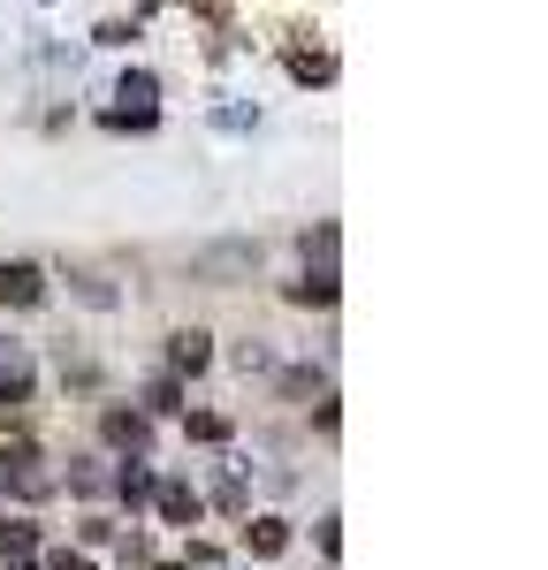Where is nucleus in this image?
<instances>
[{
  "label": "nucleus",
  "mask_w": 548,
  "mask_h": 570,
  "mask_svg": "<svg viewBox=\"0 0 548 570\" xmlns=\"http://www.w3.org/2000/svg\"><path fill=\"white\" fill-rule=\"evenodd\" d=\"M244 540H252V556H282V548H290V525H282V518H252Z\"/></svg>",
  "instance_id": "7"
},
{
  "label": "nucleus",
  "mask_w": 548,
  "mask_h": 570,
  "mask_svg": "<svg viewBox=\"0 0 548 570\" xmlns=\"http://www.w3.org/2000/svg\"><path fill=\"white\" fill-rule=\"evenodd\" d=\"M115 494H123V502H153V472H145V464H123V472H115Z\"/></svg>",
  "instance_id": "9"
},
{
  "label": "nucleus",
  "mask_w": 548,
  "mask_h": 570,
  "mask_svg": "<svg viewBox=\"0 0 548 570\" xmlns=\"http://www.w3.org/2000/svg\"><path fill=\"white\" fill-rule=\"evenodd\" d=\"M46 570H91V556H77V548H53V556H46Z\"/></svg>",
  "instance_id": "14"
},
{
  "label": "nucleus",
  "mask_w": 548,
  "mask_h": 570,
  "mask_svg": "<svg viewBox=\"0 0 548 570\" xmlns=\"http://www.w3.org/2000/svg\"><path fill=\"white\" fill-rule=\"evenodd\" d=\"M290 69H297L305 85H327V69H335V61H327V53H290Z\"/></svg>",
  "instance_id": "12"
},
{
  "label": "nucleus",
  "mask_w": 548,
  "mask_h": 570,
  "mask_svg": "<svg viewBox=\"0 0 548 570\" xmlns=\"http://www.w3.org/2000/svg\"><path fill=\"white\" fill-rule=\"evenodd\" d=\"M160 570H183V563H160Z\"/></svg>",
  "instance_id": "15"
},
{
  "label": "nucleus",
  "mask_w": 548,
  "mask_h": 570,
  "mask_svg": "<svg viewBox=\"0 0 548 570\" xmlns=\"http://www.w3.org/2000/svg\"><path fill=\"white\" fill-rule=\"evenodd\" d=\"M23 403H31V357L16 343H0V426H16Z\"/></svg>",
  "instance_id": "2"
},
{
  "label": "nucleus",
  "mask_w": 548,
  "mask_h": 570,
  "mask_svg": "<svg viewBox=\"0 0 548 570\" xmlns=\"http://www.w3.org/2000/svg\"><path fill=\"white\" fill-rule=\"evenodd\" d=\"M99 434L115 441V449H145V411H123V403H115V411H107V419H99Z\"/></svg>",
  "instance_id": "5"
},
{
  "label": "nucleus",
  "mask_w": 548,
  "mask_h": 570,
  "mask_svg": "<svg viewBox=\"0 0 548 570\" xmlns=\"http://www.w3.org/2000/svg\"><path fill=\"white\" fill-rule=\"evenodd\" d=\"M31 548H39L31 525H0V563H8V556H31Z\"/></svg>",
  "instance_id": "10"
},
{
  "label": "nucleus",
  "mask_w": 548,
  "mask_h": 570,
  "mask_svg": "<svg viewBox=\"0 0 548 570\" xmlns=\"http://www.w3.org/2000/svg\"><path fill=\"white\" fill-rule=\"evenodd\" d=\"M168 357H176V373H206V357H214V351H206V335H198V327H183L176 343H168Z\"/></svg>",
  "instance_id": "6"
},
{
  "label": "nucleus",
  "mask_w": 548,
  "mask_h": 570,
  "mask_svg": "<svg viewBox=\"0 0 548 570\" xmlns=\"http://www.w3.org/2000/svg\"><path fill=\"white\" fill-rule=\"evenodd\" d=\"M69 487H77V494H99V487H115V480H107L99 464H69Z\"/></svg>",
  "instance_id": "13"
},
{
  "label": "nucleus",
  "mask_w": 548,
  "mask_h": 570,
  "mask_svg": "<svg viewBox=\"0 0 548 570\" xmlns=\"http://www.w3.org/2000/svg\"><path fill=\"white\" fill-rule=\"evenodd\" d=\"M290 297H297V305H335V266H320V274H305V282H290Z\"/></svg>",
  "instance_id": "8"
},
{
  "label": "nucleus",
  "mask_w": 548,
  "mask_h": 570,
  "mask_svg": "<svg viewBox=\"0 0 548 570\" xmlns=\"http://www.w3.org/2000/svg\"><path fill=\"white\" fill-rule=\"evenodd\" d=\"M153 502H160L168 525H198V494H190V480H153Z\"/></svg>",
  "instance_id": "4"
},
{
  "label": "nucleus",
  "mask_w": 548,
  "mask_h": 570,
  "mask_svg": "<svg viewBox=\"0 0 548 570\" xmlns=\"http://www.w3.org/2000/svg\"><path fill=\"white\" fill-rule=\"evenodd\" d=\"M0 480H8V494H23V502H46V494H53V472H46L39 441H8V456H0Z\"/></svg>",
  "instance_id": "1"
},
{
  "label": "nucleus",
  "mask_w": 548,
  "mask_h": 570,
  "mask_svg": "<svg viewBox=\"0 0 548 570\" xmlns=\"http://www.w3.org/2000/svg\"><path fill=\"white\" fill-rule=\"evenodd\" d=\"M190 441H228V419L222 411H190Z\"/></svg>",
  "instance_id": "11"
},
{
  "label": "nucleus",
  "mask_w": 548,
  "mask_h": 570,
  "mask_svg": "<svg viewBox=\"0 0 548 570\" xmlns=\"http://www.w3.org/2000/svg\"><path fill=\"white\" fill-rule=\"evenodd\" d=\"M39 297H46V274L31 259L0 266V305H39Z\"/></svg>",
  "instance_id": "3"
}]
</instances>
